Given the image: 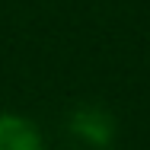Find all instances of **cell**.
<instances>
[{
	"instance_id": "obj_1",
	"label": "cell",
	"mask_w": 150,
	"mask_h": 150,
	"mask_svg": "<svg viewBox=\"0 0 150 150\" xmlns=\"http://www.w3.org/2000/svg\"><path fill=\"white\" fill-rule=\"evenodd\" d=\"M67 134H70V141H77L80 147L105 150L115 141V118H112L109 109L93 105V102H83V105H77V109L67 115Z\"/></svg>"
},
{
	"instance_id": "obj_2",
	"label": "cell",
	"mask_w": 150,
	"mask_h": 150,
	"mask_svg": "<svg viewBox=\"0 0 150 150\" xmlns=\"http://www.w3.org/2000/svg\"><path fill=\"white\" fill-rule=\"evenodd\" d=\"M0 150H45V141L29 118L0 112Z\"/></svg>"
}]
</instances>
